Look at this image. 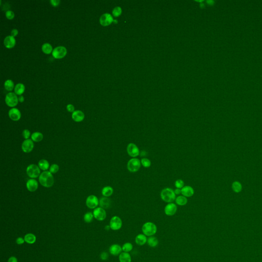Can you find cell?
<instances>
[{"label": "cell", "mask_w": 262, "mask_h": 262, "mask_svg": "<svg viewBox=\"0 0 262 262\" xmlns=\"http://www.w3.org/2000/svg\"><path fill=\"white\" fill-rule=\"evenodd\" d=\"M39 183L45 187H51L54 184V178L49 171H44L39 176Z\"/></svg>", "instance_id": "obj_1"}, {"label": "cell", "mask_w": 262, "mask_h": 262, "mask_svg": "<svg viewBox=\"0 0 262 262\" xmlns=\"http://www.w3.org/2000/svg\"><path fill=\"white\" fill-rule=\"evenodd\" d=\"M160 197L162 200L167 203H172L175 201L176 194L174 191L171 188H165L160 193Z\"/></svg>", "instance_id": "obj_2"}, {"label": "cell", "mask_w": 262, "mask_h": 262, "mask_svg": "<svg viewBox=\"0 0 262 262\" xmlns=\"http://www.w3.org/2000/svg\"><path fill=\"white\" fill-rule=\"evenodd\" d=\"M142 231L143 233L146 236H153L157 233V226L154 223L147 222L142 226Z\"/></svg>", "instance_id": "obj_3"}, {"label": "cell", "mask_w": 262, "mask_h": 262, "mask_svg": "<svg viewBox=\"0 0 262 262\" xmlns=\"http://www.w3.org/2000/svg\"><path fill=\"white\" fill-rule=\"evenodd\" d=\"M141 165V161L139 159L133 158L127 162V169L130 172L135 173L139 170Z\"/></svg>", "instance_id": "obj_4"}, {"label": "cell", "mask_w": 262, "mask_h": 262, "mask_svg": "<svg viewBox=\"0 0 262 262\" xmlns=\"http://www.w3.org/2000/svg\"><path fill=\"white\" fill-rule=\"evenodd\" d=\"M39 166L32 164L27 167L26 169L27 175L31 178H36L41 175V170Z\"/></svg>", "instance_id": "obj_5"}, {"label": "cell", "mask_w": 262, "mask_h": 262, "mask_svg": "<svg viewBox=\"0 0 262 262\" xmlns=\"http://www.w3.org/2000/svg\"><path fill=\"white\" fill-rule=\"evenodd\" d=\"M19 99L17 98V94L13 92L8 93L6 96L5 102L8 106L10 107H15L17 105Z\"/></svg>", "instance_id": "obj_6"}, {"label": "cell", "mask_w": 262, "mask_h": 262, "mask_svg": "<svg viewBox=\"0 0 262 262\" xmlns=\"http://www.w3.org/2000/svg\"><path fill=\"white\" fill-rule=\"evenodd\" d=\"M123 225L121 219L118 216H114L111 219L110 226L111 229L113 230H119Z\"/></svg>", "instance_id": "obj_7"}, {"label": "cell", "mask_w": 262, "mask_h": 262, "mask_svg": "<svg viewBox=\"0 0 262 262\" xmlns=\"http://www.w3.org/2000/svg\"><path fill=\"white\" fill-rule=\"evenodd\" d=\"M127 151L128 155L133 158H136L140 154L139 148L134 143H130L127 145Z\"/></svg>", "instance_id": "obj_8"}, {"label": "cell", "mask_w": 262, "mask_h": 262, "mask_svg": "<svg viewBox=\"0 0 262 262\" xmlns=\"http://www.w3.org/2000/svg\"><path fill=\"white\" fill-rule=\"evenodd\" d=\"M67 54V49L64 46H58L55 48L52 51V55L55 59H61Z\"/></svg>", "instance_id": "obj_9"}, {"label": "cell", "mask_w": 262, "mask_h": 262, "mask_svg": "<svg viewBox=\"0 0 262 262\" xmlns=\"http://www.w3.org/2000/svg\"><path fill=\"white\" fill-rule=\"evenodd\" d=\"M94 217L98 221L104 220L107 217V213L105 209L101 207H98L93 211Z\"/></svg>", "instance_id": "obj_10"}, {"label": "cell", "mask_w": 262, "mask_h": 262, "mask_svg": "<svg viewBox=\"0 0 262 262\" xmlns=\"http://www.w3.org/2000/svg\"><path fill=\"white\" fill-rule=\"evenodd\" d=\"M99 203L98 198L94 195L89 196L86 200V205L91 209L96 208L98 205Z\"/></svg>", "instance_id": "obj_11"}, {"label": "cell", "mask_w": 262, "mask_h": 262, "mask_svg": "<svg viewBox=\"0 0 262 262\" xmlns=\"http://www.w3.org/2000/svg\"><path fill=\"white\" fill-rule=\"evenodd\" d=\"M34 148V143L32 139L25 140L23 142L22 145V149L23 151L26 153H29L31 152Z\"/></svg>", "instance_id": "obj_12"}, {"label": "cell", "mask_w": 262, "mask_h": 262, "mask_svg": "<svg viewBox=\"0 0 262 262\" xmlns=\"http://www.w3.org/2000/svg\"><path fill=\"white\" fill-rule=\"evenodd\" d=\"M177 211L176 204L173 203H169L165 206L164 208V213L168 216H174Z\"/></svg>", "instance_id": "obj_13"}, {"label": "cell", "mask_w": 262, "mask_h": 262, "mask_svg": "<svg viewBox=\"0 0 262 262\" xmlns=\"http://www.w3.org/2000/svg\"><path fill=\"white\" fill-rule=\"evenodd\" d=\"M99 21L101 25L103 26H108L113 22V17L109 13H104L100 17Z\"/></svg>", "instance_id": "obj_14"}, {"label": "cell", "mask_w": 262, "mask_h": 262, "mask_svg": "<svg viewBox=\"0 0 262 262\" xmlns=\"http://www.w3.org/2000/svg\"><path fill=\"white\" fill-rule=\"evenodd\" d=\"M8 115L10 119L13 121H18L21 117V113L17 108L10 109L8 112Z\"/></svg>", "instance_id": "obj_15"}, {"label": "cell", "mask_w": 262, "mask_h": 262, "mask_svg": "<svg viewBox=\"0 0 262 262\" xmlns=\"http://www.w3.org/2000/svg\"><path fill=\"white\" fill-rule=\"evenodd\" d=\"M38 182L36 180L34 179H30L28 180L26 183L27 189L30 192H34L36 191L38 189Z\"/></svg>", "instance_id": "obj_16"}, {"label": "cell", "mask_w": 262, "mask_h": 262, "mask_svg": "<svg viewBox=\"0 0 262 262\" xmlns=\"http://www.w3.org/2000/svg\"><path fill=\"white\" fill-rule=\"evenodd\" d=\"M195 191L191 186L187 185L184 186L181 189V194L185 197H191L194 195Z\"/></svg>", "instance_id": "obj_17"}, {"label": "cell", "mask_w": 262, "mask_h": 262, "mask_svg": "<svg viewBox=\"0 0 262 262\" xmlns=\"http://www.w3.org/2000/svg\"><path fill=\"white\" fill-rule=\"evenodd\" d=\"M72 118L74 121H75V122L79 123V122L82 121L84 119L85 114L81 111H75L72 113Z\"/></svg>", "instance_id": "obj_18"}, {"label": "cell", "mask_w": 262, "mask_h": 262, "mask_svg": "<svg viewBox=\"0 0 262 262\" xmlns=\"http://www.w3.org/2000/svg\"><path fill=\"white\" fill-rule=\"evenodd\" d=\"M122 251H123L122 247L118 244H113V245H111L109 248L110 253L111 255H115V256L120 255Z\"/></svg>", "instance_id": "obj_19"}, {"label": "cell", "mask_w": 262, "mask_h": 262, "mask_svg": "<svg viewBox=\"0 0 262 262\" xmlns=\"http://www.w3.org/2000/svg\"><path fill=\"white\" fill-rule=\"evenodd\" d=\"M5 46L8 48H11L15 46V37L11 35L6 37L4 41Z\"/></svg>", "instance_id": "obj_20"}, {"label": "cell", "mask_w": 262, "mask_h": 262, "mask_svg": "<svg viewBox=\"0 0 262 262\" xmlns=\"http://www.w3.org/2000/svg\"><path fill=\"white\" fill-rule=\"evenodd\" d=\"M147 240L146 235L144 234H139L136 237L135 242L139 246H142L147 242Z\"/></svg>", "instance_id": "obj_21"}, {"label": "cell", "mask_w": 262, "mask_h": 262, "mask_svg": "<svg viewBox=\"0 0 262 262\" xmlns=\"http://www.w3.org/2000/svg\"><path fill=\"white\" fill-rule=\"evenodd\" d=\"M110 199L107 197H103L100 199L99 200V205L103 209H108L111 206Z\"/></svg>", "instance_id": "obj_22"}, {"label": "cell", "mask_w": 262, "mask_h": 262, "mask_svg": "<svg viewBox=\"0 0 262 262\" xmlns=\"http://www.w3.org/2000/svg\"><path fill=\"white\" fill-rule=\"evenodd\" d=\"M120 262H131L132 257L131 255L127 252H121L119 256Z\"/></svg>", "instance_id": "obj_23"}, {"label": "cell", "mask_w": 262, "mask_h": 262, "mask_svg": "<svg viewBox=\"0 0 262 262\" xmlns=\"http://www.w3.org/2000/svg\"><path fill=\"white\" fill-rule=\"evenodd\" d=\"M147 244L149 245L151 247H156L159 244V241L157 239V238L154 236L149 237L147 239Z\"/></svg>", "instance_id": "obj_24"}, {"label": "cell", "mask_w": 262, "mask_h": 262, "mask_svg": "<svg viewBox=\"0 0 262 262\" xmlns=\"http://www.w3.org/2000/svg\"><path fill=\"white\" fill-rule=\"evenodd\" d=\"M24 240L28 244H32L35 242L37 238H36L35 235L33 234L28 233L25 236Z\"/></svg>", "instance_id": "obj_25"}, {"label": "cell", "mask_w": 262, "mask_h": 262, "mask_svg": "<svg viewBox=\"0 0 262 262\" xmlns=\"http://www.w3.org/2000/svg\"><path fill=\"white\" fill-rule=\"evenodd\" d=\"M38 166L39 169L44 171H46L49 168V163L48 161L45 159H41L39 160L38 163Z\"/></svg>", "instance_id": "obj_26"}, {"label": "cell", "mask_w": 262, "mask_h": 262, "mask_svg": "<svg viewBox=\"0 0 262 262\" xmlns=\"http://www.w3.org/2000/svg\"><path fill=\"white\" fill-rule=\"evenodd\" d=\"M102 195L105 197H108L111 196L113 193V189L110 186L104 187L101 191Z\"/></svg>", "instance_id": "obj_27"}, {"label": "cell", "mask_w": 262, "mask_h": 262, "mask_svg": "<svg viewBox=\"0 0 262 262\" xmlns=\"http://www.w3.org/2000/svg\"><path fill=\"white\" fill-rule=\"evenodd\" d=\"M175 202L179 206L185 205L187 203V199L185 196H179L175 199Z\"/></svg>", "instance_id": "obj_28"}, {"label": "cell", "mask_w": 262, "mask_h": 262, "mask_svg": "<svg viewBox=\"0 0 262 262\" xmlns=\"http://www.w3.org/2000/svg\"><path fill=\"white\" fill-rule=\"evenodd\" d=\"M31 139L34 142H39L41 141L43 139V135L41 133L39 132H34L31 135Z\"/></svg>", "instance_id": "obj_29"}, {"label": "cell", "mask_w": 262, "mask_h": 262, "mask_svg": "<svg viewBox=\"0 0 262 262\" xmlns=\"http://www.w3.org/2000/svg\"><path fill=\"white\" fill-rule=\"evenodd\" d=\"M25 86L23 83H17L16 86H15V92L16 94L20 95L24 93L25 91Z\"/></svg>", "instance_id": "obj_30"}, {"label": "cell", "mask_w": 262, "mask_h": 262, "mask_svg": "<svg viewBox=\"0 0 262 262\" xmlns=\"http://www.w3.org/2000/svg\"><path fill=\"white\" fill-rule=\"evenodd\" d=\"M232 189L235 193H240L242 189V184L239 182H234L232 184Z\"/></svg>", "instance_id": "obj_31"}, {"label": "cell", "mask_w": 262, "mask_h": 262, "mask_svg": "<svg viewBox=\"0 0 262 262\" xmlns=\"http://www.w3.org/2000/svg\"><path fill=\"white\" fill-rule=\"evenodd\" d=\"M43 51L46 54H50L52 51V47L49 43H45L42 45Z\"/></svg>", "instance_id": "obj_32"}, {"label": "cell", "mask_w": 262, "mask_h": 262, "mask_svg": "<svg viewBox=\"0 0 262 262\" xmlns=\"http://www.w3.org/2000/svg\"><path fill=\"white\" fill-rule=\"evenodd\" d=\"M133 248V246L131 243L127 242L125 243L122 246V249L123 252H129L131 251Z\"/></svg>", "instance_id": "obj_33"}, {"label": "cell", "mask_w": 262, "mask_h": 262, "mask_svg": "<svg viewBox=\"0 0 262 262\" xmlns=\"http://www.w3.org/2000/svg\"><path fill=\"white\" fill-rule=\"evenodd\" d=\"M4 87L7 91H11L14 88V83L11 80L8 79L4 83Z\"/></svg>", "instance_id": "obj_34"}, {"label": "cell", "mask_w": 262, "mask_h": 262, "mask_svg": "<svg viewBox=\"0 0 262 262\" xmlns=\"http://www.w3.org/2000/svg\"><path fill=\"white\" fill-rule=\"evenodd\" d=\"M93 218H94L93 213H92L91 212H88L84 215L83 219H84V221L86 222V223H90L93 221Z\"/></svg>", "instance_id": "obj_35"}, {"label": "cell", "mask_w": 262, "mask_h": 262, "mask_svg": "<svg viewBox=\"0 0 262 262\" xmlns=\"http://www.w3.org/2000/svg\"><path fill=\"white\" fill-rule=\"evenodd\" d=\"M140 161L141 165L145 168H149L151 165V162L150 160L147 158H143Z\"/></svg>", "instance_id": "obj_36"}, {"label": "cell", "mask_w": 262, "mask_h": 262, "mask_svg": "<svg viewBox=\"0 0 262 262\" xmlns=\"http://www.w3.org/2000/svg\"><path fill=\"white\" fill-rule=\"evenodd\" d=\"M176 189H182L184 186V182L181 179H178L175 182Z\"/></svg>", "instance_id": "obj_37"}, {"label": "cell", "mask_w": 262, "mask_h": 262, "mask_svg": "<svg viewBox=\"0 0 262 262\" xmlns=\"http://www.w3.org/2000/svg\"><path fill=\"white\" fill-rule=\"evenodd\" d=\"M59 166L57 164L51 165L49 168V171L52 174H55L59 171Z\"/></svg>", "instance_id": "obj_38"}, {"label": "cell", "mask_w": 262, "mask_h": 262, "mask_svg": "<svg viewBox=\"0 0 262 262\" xmlns=\"http://www.w3.org/2000/svg\"><path fill=\"white\" fill-rule=\"evenodd\" d=\"M113 15L114 17H118L121 13V9L119 7H116L113 10Z\"/></svg>", "instance_id": "obj_39"}, {"label": "cell", "mask_w": 262, "mask_h": 262, "mask_svg": "<svg viewBox=\"0 0 262 262\" xmlns=\"http://www.w3.org/2000/svg\"><path fill=\"white\" fill-rule=\"evenodd\" d=\"M6 16L8 19L11 20L13 17H15V13L12 11L8 10L6 12Z\"/></svg>", "instance_id": "obj_40"}, {"label": "cell", "mask_w": 262, "mask_h": 262, "mask_svg": "<svg viewBox=\"0 0 262 262\" xmlns=\"http://www.w3.org/2000/svg\"><path fill=\"white\" fill-rule=\"evenodd\" d=\"M22 135L23 136L25 139H28L29 138L30 136V132L27 129H25L23 131Z\"/></svg>", "instance_id": "obj_41"}, {"label": "cell", "mask_w": 262, "mask_h": 262, "mask_svg": "<svg viewBox=\"0 0 262 262\" xmlns=\"http://www.w3.org/2000/svg\"><path fill=\"white\" fill-rule=\"evenodd\" d=\"M67 109L68 111H69V112H73L75 111H74V107L73 105H71V104H69L67 106Z\"/></svg>", "instance_id": "obj_42"}, {"label": "cell", "mask_w": 262, "mask_h": 262, "mask_svg": "<svg viewBox=\"0 0 262 262\" xmlns=\"http://www.w3.org/2000/svg\"><path fill=\"white\" fill-rule=\"evenodd\" d=\"M108 257H109V255H108V254L107 252H103L101 255V259L103 260H106L107 259H108Z\"/></svg>", "instance_id": "obj_43"}, {"label": "cell", "mask_w": 262, "mask_h": 262, "mask_svg": "<svg viewBox=\"0 0 262 262\" xmlns=\"http://www.w3.org/2000/svg\"><path fill=\"white\" fill-rule=\"evenodd\" d=\"M25 242V240L24 239H23L22 238H21V237H19V238H17V240H16V243H17V244L19 245H21V244H23Z\"/></svg>", "instance_id": "obj_44"}, {"label": "cell", "mask_w": 262, "mask_h": 262, "mask_svg": "<svg viewBox=\"0 0 262 262\" xmlns=\"http://www.w3.org/2000/svg\"><path fill=\"white\" fill-rule=\"evenodd\" d=\"M50 2L51 3L52 5H53V6H57L59 5V3L60 2V1H59V0H51Z\"/></svg>", "instance_id": "obj_45"}, {"label": "cell", "mask_w": 262, "mask_h": 262, "mask_svg": "<svg viewBox=\"0 0 262 262\" xmlns=\"http://www.w3.org/2000/svg\"><path fill=\"white\" fill-rule=\"evenodd\" d=\"M17 34H18V30L17 29H14L12 30L11 32V35L12 37H15Z\"/></svg>", "instance_id": "obj_46"}, {"label": "cell", "mask_w": 262, "mask_h": 262, "mask_svg": "<svg viewBox=\"0 0 262 262\" xmlns=\"http://www.w3.org/2000/svg\"><path fill=\"white\" fill-rule=\"evenodd\" d=\"M8 262H17V259L15 257H11L8 259Z\"/></svg>", "instance_id": "obj_47"}, {"label": "cell", "mask_w": 262, "mask_h": 262, "mask_svg": "<svg viewBox=\"0 0 262 262\" xmlns=\"http://www.w3.org/2000/svg\"><path fill=\"white\" fill-rule=\"evenodd\" d=\"M174 192H175V194H176V195H180L181 194V189H176L174 191Z\"/></svg>", "instance_id": "obj_48"}, {"label": "cell", "mask_w": 262, "mask_h": 262, "mask_svg": "<svg viewBox=\"0 0 262 262\" xmlns=\"http://www.w3.org/2000/svg\"><path fill=\"white\" fill-rule=\"evenodd\" d=\"M18 99H19V101H20L21 103H23V102L24 101V97L22 95L20 96L18 98Z\"/></svg>", "instance_id": "obj_49"}, {"label": "cell", "mask_w": 262, "mask_h": 262, "mask_svg": "<svg viewBox=\"0 0 262 262\" xmlns=\"http://www.w3.org/2000/svg\"><path fill=\"white\" fill-rule=\"evenodd\" d=\"M207 3H208L209 5H213L214 2L213 1H207Z\"/></svg>", "instance_id": "obj_50"}]
</instances>
